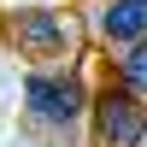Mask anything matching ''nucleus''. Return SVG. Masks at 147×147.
<instances>
[{
    "instance_id": "obj_1",
    "label": "nucleus",
    "mask_w": 147,
    "mask_h": 147,
    "mask_svg": "<svg viewBox=\"0 0 147 147\" xmlns=\"http://www.w3.org/2000/svg\"><path fill=\"white\" fill-rule=\"evenodd\" d=\"M0 41L18 59H30L35 71L47 65H71L82 47V18L71 6H24V12H0Z\"/></svg>"
},
{
    "instance_id": "obj_2",
    "label": "nucleus",
    "mask_w": 147,
    "mask_h": 147,
    "mask_svg": "<svg viewBox=\"0 0 147 147\" xmlns=\"http://www.w3.org/2000/svg\"><path fill=\"white\" fill-rule=\"evenodd\" d=\"M88 100L94 88L82 82L77 65H47L24 77V118L41 136H71L77 124H88Z\"/></svg>"
},
{
    "instance_id": "obj_3",
    "label": "nucleus",
    "mask_w": 147,
    "mask_h": 147,
    "mask_svg": "<svg viewBox=\"0 0 147 147\" xmlns=\"http://www.w3.org/2000/svg\"><path fill=\"white\" fill-rule=\"evenodd\" d=\"M88 141L94 147H147V100L106 77L88 100Z\"/></svg>"
},
{
    "instance_id": "obj_4",
    "label": "nucleus",
    "mask_w": 147,
    "mask_h": 147,
    "mask_svg": "<svg viewBox=\"0 0 147 147\" xmlns=\"http://www.w3.org/2000/svg\"><path fill=\"white\" fill-rule=\"evenodd\" d=\"M82 35L106 53L147 41V0H88L82 6Z\"/></svg>"
},
{
    "instance_id": "obj_5",
    "label": "nucleus",
    "mask_w": 147,
    "mask_h": 147,
    "mask_svg": "<svg viewBox=\"0 0 147 147\" xmlns=\"http://www.w3.org/2000/svg\"><path fill=\"white\" fill-rule=\"evenodd\" d=\"M106 77H112V82H124L129 94H141V100H147V41L106 53Z\"/></svg>"
},
{
    "instance_id": "obj_6",
    "label": "nucleus",
    "mask_w": 147,
    "mask_h": 147,
    "mask_svg": "<svg viewBox=\"0 0 147 147\" xmlns=\"http://www.w3.org/2000/svg\"><path fill=\"white\" fill-rule=\"evenodd\" d=\"M24 6H71V0H0V12H24Z\"/></svg>"
}]
</instances>
